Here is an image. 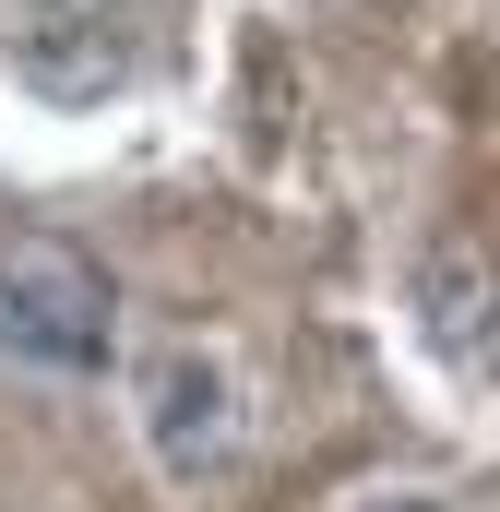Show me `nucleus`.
<instances>
[{
	"label": "nucleus",
	"instance_id": "7ed1b4c3",
	"mask_svg": "<svg viewBox=\"0 0 500 512\" xmlns=\"http://www.w3.org/2000/svg\"><path fill=\"white\" fill-rule=\"evenodd\" d=\"M108 12L131 0H24V36H108Z\"/></svg>",
	"mask_w": 500,
	"mask_h": 512
},
{
	"label": "nucleus",
	"instance_id": "f257e3e1",
	"mask_svg": "<svg viewBox=\"0 0 500 512\" xmlns=\"http://www.w3.org/2000/svg\"><path fill=\"white\" fill-rule=\"evenodd\" d=\"M120 346L108 274L60 239H0V370L12 382H96Z\"/></svg>",
	"mask_w": 500,
	"mask_h": 512
},
{
	"label": "nucleus",
	"instance_id": "f03ea898",
	"mask_svg": "<svg viewBox=\"0 0 500 512\" xmlns=\"http://www.w3.org/2000/svg\"><path fill=\"white\" fill-rule=\"evenodd\" d=\"M143 453H155V477H179V489H203V477H227L239 465V370H227V346H203V334H167L155 358H143Z\"/></svg>",
	"mask_w": 500,
	"mask_h": 512
},
{
	"label": "nucleus",
	"instance_id": "20e7f679",
	"mask_svg": "<svg viewBox=\"0 0 500 512\" xmlns=\"http://www.w3.org/2000/svg\"><path fill=\"white\" fill-rule=\"evenodd\" d=\"M358 512H453V501H429V489H381V501H358Z\"/></svg>",
	"mask_w": 500,
	"mask_h": 512
}]
</instances>
